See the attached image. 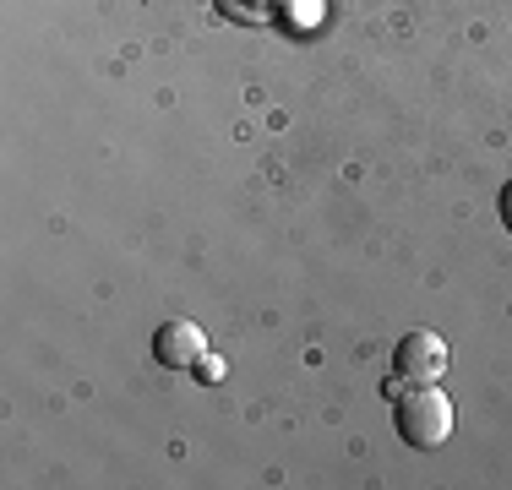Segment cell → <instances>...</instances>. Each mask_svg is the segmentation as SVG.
Wrapping results in <instances>:
<instances>
[{"instance_id":"cell-3","label":"cell","mask_w":512,"mask_h":490,"mask_svg":"<svg viewBox=\"0 0 512 490\" xmlns=\"http://www.w3.org/2000/svg\"><path fill=\"white\" fill-rule=\"evenodd\" d=\"M153 360L169 365V371H197L207 360V333L197 322H186V316H175V322H164L153 333Z\"/></svg>"},{"instance_id":"cell-2","label":"cell","mask_w":512,"mask_h":490,"mask_svg":"<svg viewBox=\"0 0 512 490\" xmlns=\"http://www.w3.org/2000/svg\"><path fill=\"white\" fill-rule=\"evenodd\" d=\"M393 371H398V382H442V371H447V343L436 338V333H425V327H414V333L398 338Z\"/></svg>"},{"instance_id":"cell-4","label":"cell","mask_w":512,"mask_h":490,"mask_svg":"<svg viewBox=\"0 0 512 490\" xmlns=\"http://www.w3.org/2000/svg\"><path fill=\"white\" fill-rule=\"evenodd\" d=\"M502 218H507V229H512V186L502 191Z\"/></svg>"},{"instance_id":"cell-1","label":"cell","mask_w":512,"mask_h":490,"mask_svg":"<svg viewBox=\"0 0 512 490\" xmlns=\"http://www.w3.org/2000/svg\"><path fill=\"white\" fill-rule=\"evenodd\" d=\"M393 431L404 436L414 452L442 447V441L453 436V398L436 382H414V392H398L393 398Z\"/></svg>"}]
</instances>
